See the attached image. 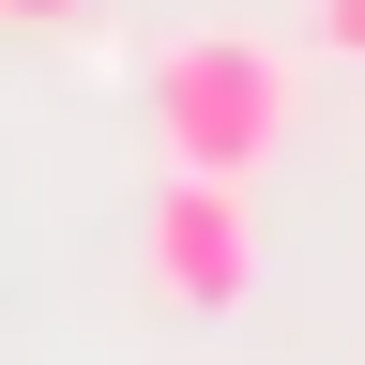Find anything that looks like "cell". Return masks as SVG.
I'll return each instance as SVG.
<instances>
[{
  "label": "cell",
  "mask_w": 365,
  "mask_h": 365,
  "mask_svg": "<svg viewBox=\"0 0 365 365\" xmlns=\"http://www.w3.org/2000/svg\"><path fill=\"white\" fill-rule=\"evenodd\" d=\"M289 122H304V76H289V46H259V31H182L153 61V153L168 168L259 182L289 153Z\"/></svg>",
  "instance_id": "obj_1"
},
{
  "label": "cell",
  "mask_w": 365,
  "mask_h": 365,
  "mask_svg": "<svg viewBox=\"0 0 365 365\" xmlns=\"http://www.w3.org/2000/svg\"><path fill=\"white\" fill-rule=\"evenodd\" d=\"M137 289H153L168 319H244L259 304V182L168 168L153 182V228H137Z\"/></svg>",
  "instance_id": "obj_2"
},
{
  "label": "cell",
  "mask_w": 365,
  "mask_h": 365,
  "mask_svg": "<svg viewBox=\"0 0 365 365\" xmlns=\"http://www.w3.org/2000/svg\"><path fill=\"white\" fill-rule=\"evenodd\" d=\"M304 31L335 46V61H365V0H304Z\"/></svg>",
  "instance_id": "obj_3"
},
{
  "label": "cell",
  "mask_w": 365,
  "mask_h": 365,
  "mask_svg": "<svg viewBox=\"0 0 365 365\" xmlns=\"http://www.w3.org/2000/svg\"><path fill=\"white\" fill-rule=\"evenodd\" d=\"M0 16H31V31H76V16H91V0H0Z\"/></svg>",
  "instance_id": "obj_4"
}]
</instances>
